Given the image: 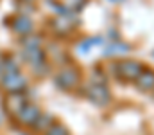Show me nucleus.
Instances as JSON below:
<instances>
[{
  "mask_svg": "<svg viewBox=\"0 0 154 135\" xmlns=\"http://www.w3.org/2000/svg\"><path fill=\"white\" fill-rule=\"evenodd\" d=\"M143 63L136 61V59H118L113 63V74L116 76L118 81L122 83H134L136 78L140 76V72L143 70Z\"/></svg>",
  "mask_w": 154,
  "mask_h": 135,
  "instance_id": "1",
  "label": "nucleus"
},
{
  "mask_svg": "<svg viewBox=\"0 0 154 135\" xmlns=\"http://www.w3.org/2000/svg\"><path fill=\"white\" fill-rule=\"evenodd\" d=\"M56 83H57V87L61 90H66V92L77 88L79 83H81V70L77 69L75 65H66V67H63V69L56 74Z\"/></svg>",
  "mask_w": 154,
  "mask_h": 135,
  "instance_id": "2",
  "label": "nucleus"
},
{
  "mask_svg": "<svg viewBox=\"0 0 154 135\" xmlns=\"http://www.w3.org/2000/svg\"><path fill=\"white\" fill-rule=\"evenodd\" d=\"M84 94H86L88 101H91V103L97 104V106H108V104L111 103V94H109V90H108V87H106L104 83H100V81H91V83L86 87Z\"/></svg>",
  "mask_w": 154,
  "mask_h": 135,
  "instance_id": "3",
  "label": "nucleus"
},
{
  "mask_svg": "<svg viewBox=\"0 0 154 135\" xmlns=\"http://www.w3.org/2000/svg\"><path fill=\"white\" fill-rule=\"evenodd\" d=\"M2 88L7 94H18L23 92L27 87V79L20 70H13V72H4L2 74V81H0Z\"/></svg>",
  "mask_w": 154,
  "mask_h": 135,
  "instance_id": "4",
  "label": "nucleus"
},
{
  "mask_svg": "<svg viewBox=\"0 0 154 135\" xmlns=\"http://www.w3.org/2000/svg\"><path fill=\"white\" fill-rule=\"evenodd\" d=\"M75 24H77V18L74 16V13L68 11V9H63V11H59V13L54 16V20H52V29H54V33L65 36V34H68V33L75 27Z\"/></svg>",
  "mask_w": 154,
  "mask_h": 135,
  "instance_id": "5",
  "label": "nucleus"
},
{
  "mask_svg": "<svg viewBox=\"0 0 154 135\" xmlns=\"http://www.w3.org/2000/svg\"><path fill=\"white\" fill-rule=\"evenodd\" d=\"M41 117V110H39V106H36L34 103H25L23 104V108L16 114V121L22 124V126H34L36 123H38V119Z\"/></svg>",
  "mask_w": 154,
  "mask_h": 135,
  "instance_id": "6",
  "label": "nucleus"
},
{
  "mask_svg": "<svg viewBox=\"0 0 154 135\" xmlns=\"http://www.w3.org/2000/svg\"><path fill=\"white\" fill-rule=\"evenodd\" d=\"M134 87L140 92H154V69L151 67H143V70L140 72V76L134 81Z\"/></svg>",
  "mask_w": 154,
  "mask_h": 135,
  "instance_id": "7",
  "label": "nucleus"
},
{
  "mask_svg": "<svg viewBox=\"0 0 154 135\" xmlns=\"http://www.w3.org/2000/svg\"><path fill=\"white\" fill-rule=\"evenodd\" d=\"M32 20L27 16V14H18L11 20V29L16 33V34H22V36H27V34H32Z\"/></svg>",
  "mask_w": 154,
  "mask_h": 135,
  "instance_id": "8",
  "label": "nucleus"
},
{
  "mask_svg": "<svg viewBox=\"0 0 154 135\" xmlns=\"http://www.w3.org/2000/svg\"><path fill=\"white\" fill-rule=\"evenodd\" d=\"M25 103H27V99L22 95V92H18V94H9V95H7L5 106H7V112H9L13 117H16V114L23 108Z\"/></svg>",
  "mask_w": 154,
  "mask_h": 135,
  "instance_id": "9",
  "label": "nucleus"
},
{
  "mask_svg": "<svg viewBox=\"0 0 154 135\" xmlns=\"http://www.w3.org/2000/svg\"><path fill=\"white\" fill-rule=\"evenodd\" d=\"M43 135H70L68 132V128L65 126V124H61V123H52L45 132Z\"/></svg>",
  "mask_w": 154,
  "mask_h": 135,
  "instance_id": "10",
  "label": "nucleus"
},
{
  "mask_svg": "<svg viewBox=\"0 0 154 135\" xmlns=\"http://www.w3.org/2000/svg\"><path fill=\"white\" fill-rule=\"evenodd\" d=\"M23 2H29V4H31V2H34V0H23Z\"/></svg>",
  "mask_w": 154,
  "mask_h": 135,
  "instance_id": "11",
  "label": "nucleus"
},
{
  "mask_svg": "<svg viewBox=\"0 0 154 135\" xmlns=\"http://www.w3.org/2000/svg\"><path fill=\"white\" fill-rule=\"evenodd\" d=\"M0 63H2V59H0Z\"/></svg>",
  "mask_w": 154,
  "mask_h": 135,
  "instance_id": "12",
  "label": "nucleus"
}]
</instances>
